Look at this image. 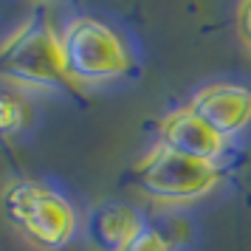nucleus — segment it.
I'll return each mask as SVG.
<instances>
[{"mask_svg":"<svg viewBox=\"0 0 251 251\" xmlns=\"http://www.w3.org/2000/svg\"><path fill=\"white\" fill-rule=\"evenodd\" d=\"M71 85H102L133 71L125 40L96 17H76L59 34Z\"/></svg>","mask_w":251,"mask_h":251,"instance_id":"nucleus-1","label":"nucleus"},{"mask_svg":"<svg viewBox=\"0 0 251 251\" xmlns=\"http://www.w3.org/2000/svg\"><path fill=\"white\" fill-rule=\"evenodd\" d=\"M136 186L161 203H189L220 183V164L155 144L136 167Z\"/></svg>","mask_w":251,"mask_h":251,"instance_id":"nucleus-2","label":"nucleus"},{"mask_svg":"<svg viewBox=\"0 0 251 251\" xmlns=\"http://www.w3.org/2000/svg\"><path fill=\"white\" fill-rule=\"evenodd\" d=\"M0 74L20 88L57 91L71 85L59 34L46 20H31L6 40L0 48Z\"/></svg>","mask_w":251,"mask_h":251,"instance_id":"nucleus-3","label":"nucleus"},{"mask_svg":"<svg viewBox=\"0 0 251 251\" xmlns=\"http://www.w3.org/2000/svg\"><path fill=\"white\" fill-rule=\"evenodd\" d=\"M3 209L14 226L40 249H62L76 231L74 206L48 186L17 181L6 186Z\"/></svg>","mask_w":251,"mask_h":251,"instance_id":"nucleus-4","label":"nucleus"},{"mask_svg":"<svg viewBox=\"0 0 251 251\" xmlns=\"http://www.w3.org/2000/svg\"><path fill=\"white\" fill-rule=\"evenodd\" d=\"M189 107L223 138L251 125V91L243 85H206L192 96Z\"/></svg>","mask_w":251,"mask_h":251,"instance_id":"nucleus-5","label":"nucleus"},{"mask_svg":"<svg viewBox=\"0 0 251 251\" xmlns=\"http://www.w3.org/2000/svg\"><path fill=\"white\" fill-rule=\"evenodd\" d=\"M158 144L192 158L215 161V164L226 152V138L217 136L189 104L167 113L158 122Z\"/></svg>","mask_w":251,"mask_h":251,"instance_id":"nucleus-6","label":"nucleus"},{"mask_svg":"<svg viewBox=\"0 0 251 251\" xmlns=\"http://www.w3.org/2000/svg\"><path fill=\"white\" fill-rule=\"evenodd\" d=\"M141 231V217L122 203H99L88 217V240L96 251H125Z\"/></svg>","mask_w":251,"mask_h":251,"instance_id":"nucleus-7","label":"nucleus"},{"mask_svg":"<svg viewBox=\"0 0 251 251\" xmlns=\"http://www.w3.org/2000/svg\"><path fill=\"white\" fill-rule=\"evenodd\" d=\"M28 122V104L17 93H0V136L20 133Z\"/></svg>","mask_w":251,"mask_h":251,"instance_id":"nucleus-8","label":"nucleus"},{"mask_svg":"<svg viewBox=\"0 0 251 251\" xmlns=\"http://www.w3.org/2000/svg\"><path fill=\"white\" fill-rule=\"evenodd\" d=\"M125 251H172V246L167 240L161 237L158 231H152V228H144L141 234H138Z\"/></svg>","mask_w":251,"mask_h":251,"instance_id":"nucleus-9","label":"nucleus"},{"mask_svg":"<svg viewBox=\"0 0 251 251\" xmlns=\"http://www.w3.org/2000/svg\"><path fill=\"white\" fill-rule=\"evenodd\" d=\"M237 25H240V37H243V43L251 48V0L240 6V12H237Z\"/></svg>","mask_w":251,"mask_h":251,"instance_id":"nucleus-10","label":"nucleus"}]
</instances>
